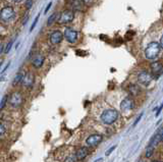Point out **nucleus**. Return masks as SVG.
<instances>
[{
    "label": "nucleus",
    "instance_id": "f257e3e1",
    "mask_svg": "<svg viewBox=\"0 0 163 162\" xmlns=\"http://www.w3.org/2000/svg\"><path fill=\"white\" fill-rule=\"evenodd\" d=\"M159 52H160V45L157 42H150L148 45H147L145 49V56L147 59H155L158 56Z\"/></svg>",
    "mask_w": 163,
    "mask_h": 162
},
{
    "label": "nucleus",
    "instance_id": "f03ea898",
    "mask_svg": "<svg viewBox=\"0 0 163 162\" xmlns=\"http://www.w3.org/2000/svg\"><path fill=\"white\" fill-rule=\"evenodd\" d=\"M118 118V111L115 109H107L101 114V120L105 124H112Z\"/></svg>",
    "mask_w": 163,
    "mask_h": 162
},
{
    "label": "nucleus",
    "instance_id": "7ed1b4c3",
    "mask_svg": "<svg viewBox=\"0 0 163 162\" xmlns=\"http://www.w3.org/2000/svg\"><path fill=\"white\" fill-rule=\"evenodd\" d=\"M73 18H75V11L72 9H64L60 13L57 22L60 25H67L73 21Z\"/></svg>",
    "mask_w": 163,
    "mask_h": 162
},
{
    "label": "nucleus",
    "instance_id": "20e7f679",
    "mask_svg": "<svg viewBox=\"0 0 163 162\" xmlns=\"http://www.w3.org/2000/svg\"><path fill=\"white\" fill-rule=\"evenodd\" d=\"M15 17V11L11 6H5L0 10V21L8 23L12 21Z\"/></svg>",
    "mask_w": 163,
    "mask_h": 162
},
{
    "label": "nucleus",
    "instance_id": "39448f33",
    "mask_svg": "<svg viewBox=\"0 0 163 162\" xmlns=\"http://www.w3.org/2000/svg\"><path fill=\"white\" fill-rule=\"evenodd\" d=\"M77 36H79V33H77L76 30L71 29V28H65L63 37L68 43H71V44L76 43L77 40Z\"/></svg>",
    "mask_w": 163,
    "mask_h": 162
},
{
    "label": "nucleus",
    "instance_id": "423d86ee",
    "mask_svg": "<svg viewBox=\"0 0 163 162\" xmlns=\"http://www.w3.org/2000/svg\"><path fill=\"white\" fill-rule=\"evenodd\" d=\"M153 80V76L150 72L146 71H142L138 76V81L139 83L143 86H148V85L151 83V81Z\"/></svg>",
    "mask_w": 163,
    "mask_h": 162
},
{
    "label": "nucleus",
    "instance_id": "0eeeda50",
    "mask_svg": "<svg viewBox=\"0 0 163 162\" xmlns=\"http://www.w3.org/2000/svg\"><path fill=\"white\" fill-rule=\"evenodd\" d=\"M64 39L63 37V33L62 32H60L58 30L56 31H53L52 33L49 36V40H50V42L52 45H58L61 42H62V40Z\"/></svg>",
    "mask_w": 163,
    "mask_h": 162
},
{
    "label": "nucleus",
    "instance_id": "6e6552de",
    "mask_svg": "<svg viewBox=\"0 0 163 162\" xmlns=\"http://www.w3.org/2000/svg\"><path fill=\"white\" fill-rule=\"evenodd\" d=\"M34 82H35V76L33 75V72L28 71L24 75L20 83L23 84V86L24 88H32L33 85H34Z\"/></svg>",
    "mask_w": 163,
    "mask_h": 162
},
{
    "label": "nucleus",
    "instance_id": "1a4fd4ad",
    "mask_svg": "<svg viewBox=\"0 0 163 162\" xmlns=\"http://www.w3.org/2000/svg\"><path fill=\"white\" fill-rule=\"evenodd\" d=\"M23 101H24L23 96L18 92L12 93L10 98H9V103H10L11 106H13V107H19L20 105L23 104Z\"/></svg>",
    "mask_w": 163,
    "mask_h": 162
},
{
    "label": "nucleus",
    "instance_id": "9d476101",
    "mask_svg": "<svg viewBox=\"0 0 163 162\" xmlns=\"http://www.w3.org/2000/svg\"><path fill=\"white\" fill-rule=\"evenodd\" d=\"M134 107V102L132 98H129V97H126V98L122 100V102L120 103V109L124 112L130 111Z\"/></svg>",
    "mask_w": 163,
    "mask_h": 162
},
{
    "label": "nucleus",
    "instance_id": "9b49d317",
    "mask_svg": "<svg viewBox=\"0 0 163 162\" xmlns=\"http://www.w3.org/2000/svg\"><path fill=\"white\" fill-rule=\"evenodd\" d=\"M151 71L154 76L155 79H157L159 76L162 74L163 71V65L160 61H156V62H153L151 63Z\"/></svg>",
    "mask_w": 163,
    "mask_h": 162
},
{
    "label": "nucleus",
    "instance_id": "f8f14e48",
    "mask_svg": "<svg viewBox=\"0 0 163 162\" xmlns=\"http://www.w3.org/2000/svg\"><path fill=\"white\" fill-rule=\"evenodd\" d=\"M102 136L101 135H98V133H95V135H92L90 136L87 141H86V143H87L88 146H90V147H95V146L99 145L101 142H102Z\"/></svg>",
    "mask_w": 163,
    "mask_h": 162
},
{
    "label": "nucleus",
    "instance_id": "ddd939ff",
    "mask_svg": "<svg viewBox=\"0 0 163 162\" xmlns=\"http://www.w3.org/2000/svg\"><path fill=\"white\" fill-rule=\"evenodd\" d=\"M32 65L34 66L35 68H40L41 66L43 65L44 62H45V56L42 54H36L34 57L32 58Z\"/></svg>",
    "mask_w": 163,
    "mask_h": 162
},
{
    "label": "nucleus",
    "instance_id": "4468645a",
    "mask_svg": "<svg viewBox=\"0 0 163 162\" xmlns=\"http://www.w3.org/2000/svg\"><path fill=\"white\" fill-rule=\"evenodd\" d=\"M71 7L73 11H82L85 7L84 0H71Z\"/></svg>",
    "mask_w": 163,
    "mask_h": 162
},
{
    "label": "nucleus",
    "instance_id": "2eb2a0df",
    "mask_svg": "<svg viewBox=\"0 0 163 162\" xmlns=\"http://www.w3.org/2000/svg\"><path fill=\"white\" fill-rule=\"evenodd\" d=\"M87 155H88V149L86 147H83V148L79 149L76 151V158L77 160H83V159H85L86 157H87Z\"/></svg>",
    "mask_w": 163,
    "mask_h": 162
},
{
    "label": "nucleus",
    "instance_id": "dca6fc26",
    "mask_svg": "<svg viewBox=\"0 0 163 162\" xmlns=\"http://www.w3.org/2000/svg\"><path fill=\"white\" fill-rule=\"evenodd\" d=\"M57 17H58V14H57L56 13H52L50 17L48 18V19H47V26H51L52 24H54V22L57 19Z\"/></svg>",
    "mask_w": 163,
    "mask_h": 162
},
{
    "label": "nucleus",
    "instance_id": "f3484780",
    "mask_svg": "<svg viewBox=\"0 0 163 162\" xmlns=\"http://www.w3.org/2000/svg\"><path fill=\"white\" fill-rule=\"evenodd\" d=\"M23 76H24V75L22 74V72H18V74H16L15 76H14V80H13V82H12V85H16V84H18L19 82H22Z\"/></svg>",
    "mask_w": 163,
    "mask_h": 162
},
{
    "label": "nucleus",
    "instance_id": "a211bd4d",
    "mask_svg": "<svg viewBox=\"0 0 163 162\" xmlns=\"http://www.w3.org/2000/svg\"><path fill=\"white\" fill-rule=\"evenodd\" d=\"M7 99H8V97L5 95V96H3V98L1 99V101H0V111H1L2 109L4 108V106H5V105H6Z\"/></svg>",
    "mask_w": 163,
    "mask_h": 162
},
{
    "label": "nucleus",
    "instance_id": "6ab92c4d",
    "mask_svg": "<svg viewBox=\"0 0 163 162\" xmlns=\"http://www.w3.org/2000/svg\"><path fill=\"white\" fill-rule=\"evenodd\" d=\"M12 45H13V41H9V42H8V44H7V45H6L5 47H4V53H5V54H7L8 52L10 51V49H11Z\"/></svg>",
    "mask_w": 163,
    "mask_h": 162
},
{
    "label": "nucleus",
    "instance_id": "aec40b11",
    "mask_svg": "<svg viewBox=\"0 0 163 162\" xmlns=\"http://www.w3.org/2000/svg\"><path fill=\"white\" fill-rule=\"evenodd\" d=\"M39 18H40V13L37 15V17L35 18V19H34V22H33V24H32V26H31V29H30V32H33V30L35 29V27H36V25H37V23H38V21H39Z\"/></svg>",
    "mask_w": 163,
    "mask_h": 162
},
{
    "label": "nucleus",
    "instance_id": "412c9836",
    "mask_svg": "<svg viewBox=\"0 0 163 162\" xmlns=\"http://www.w3.org/2000/svg\"><path fill=\"white\" fill-rule=\"evenodd\" d=\"M33 6V0H26V2H24V7H26L27 9H31Z\"/></svg>",
    "mask_w": 163,
    "mask_h": 162
},
{
    "label": "nucleus",
    "instance_id": "4be33fe9",
    "mask_svg": "<svg viewBox=\"0 0 163 162\" xmlns=\"http://www.w3.org/2000/svg\"><path fill=\"white\" fill-rule=\"evenodd\" d=\"M115 148H116V146H112L111 148H110V149H108L107 151H106L105 155H106V156H109L110 154H111V153H112V152L114 151V150H115Z\"/></svg>",
    "mask_w": 163,
    "mask_h": 162
},
{
    "label": "nucleus",
    "instance_id": "5701e85b",
    "mask_svg": "<svg viewBox=\"0 0 163 162\" xmlns=\"http://www.w3.org/2000/svg\"><path fill=\"white\" fill-rule=\"evenodd\" d=\"M4 133H5V128H4V125L0 123V136L3 135Z\"/></svg>",
    "mask_w": 163,
    "mask_h": 162
},
{
    "label": "nucleus",
    "instance_id": "b1692460",
    "mask_svg": "<svg viewBox=\"0 0 163 162\" xmlns=\"http://www.w3.org/2000/svg\"><path fill=\"white\" fill-rule=\"evenodd\" d=\"M51 6H52V2H50V3H49V4L47 5V7H46V8H45V10H44V13H45V14H47V13H48V11H49V9L51 8Z\"/></svg>",
    "mask_w": 163,
    "mask_h": 162
},
{
    "label": "nucleus",
    "instance_id": "393cba45",
    "mask_svg": "<svg viewBox=\"0 0 163 162\" xmlns=\"http://www.w3.org/2000/svg\"><path fill=\"white\" fill-rule=\"evenodd\" d=\"M142 116H143V113H141V114H140V116H139V117H138V118L136 119V121H134V125H137V124H138V123H139V121H140V120H141V118H142Z\"/></svg>",
    "mask_w": 163,
    "mask_h": 162
},
{
    "label": "nucleus",
    "instance_id": "a878e982",
    "mask_svg": "<svg viewBox=\"0 0 163 162\" xmlns=\"http://www.w3.org/2000/svg\"><path fill=\"white\" fill-rule=\"evenodd\" d=\"M162 108H163V103L161 104V106L159 107V109H158V111L156 112V116H158L159 114H160V112H161V110H162Z\"/></svg>",
    "mask_w": 163,
    "mask_h": 162
},
{
    "label": "nucleus",
    "instance_id": "bb28decb",
    "mask_svg": "<svg viewBox=\"0 0 163 162\" xmlns=\"http://www.w3.org/2000/svg\"><path fill=\"white\" fill-rule=\"evenodd\" d=\"M9 65H10V62H8V63H7V65H6L5 67H4V70L1 71V74H4V72H5V71H7V68H8V66H9Z\"/></svg>",
    "mask_w": 163,
    "mask_h": 162
},
{
    "label": "nucleus",
    "instance_id": "cd10ccee",
    "mask_svg": "<svg viewBox=\"0 0 163 162\" xmlns=\"http://www.w3.org/2000/svg\"><path fill=\"white\" fill-rule=\"evenodd\" d=\"M2 52H4V45L0 44V54H2Z\"/></svg>",
    "mask_w": 163,
    "mask_h": 162
},
{
    "label": "nucleus",
    "instance_id": "c85d7f7f",
    "mask_svg": "<svg viewBox=\"0 0 163 162\" xmlns=\"http://www.w3.org/2000/svg\"><path fill=\"white\" fill-rule=\"evenodd\" d=\"M159 45H160V48H163V35L160 38V42H159Z\"/></svg>",
    "mask_w": 163,
    "mask_h": 162
},
{
    "label": "nucleus",
    "instance_id": "c756f323",
    "mask_svg": "<svg viewBox=\"0 0 163 162\" xmlns=\"http://www.w3.org/2000/svg\"><path fill=\"white\" fill-rule=\"evenodd\" d=\"M12 2H15V3H18V2H20V1H23V0H11Z\"/></svg>",
    "mask_w": 163,
    "mask_h": 162
},
{
    "label": "nucleus",
    "instance_id": "7c9ffc66",
    "mask_svg": "<svg viewBox=\"0 0 163 162\" xmlns=\"http://www.w3.org/2000/svg\"><path fill=\"white\" fill-rule=\"evenodd\" d=\"M91 1H92V0H84L85 3H89V2H91Z\"/></svg>",
    "mask_w": 163,
    "mask_h": 162
},
{
    "label": "nucleus",
    "instance_id": "2f4dec72",
    "mask_svg": "<svg viewBox=\"0 0 163 162\" xmlns=\"http://www.w3.org/2000/svg\"><path fill=\"white\" fill-rule=\"evenodd\" d=\"M160 141H163V131H162V133H161V138H160Z\"/></svg>",
    "mask_w": 163,
    "mask_h": 162
},
{
    "label": "nucleus",
    "instance_id": "473e14b6",
    "mask_svg": "<svg viewBox=\"0 0 163 162\" xmlns=\"http://www.w3.org/2000/svg\"><path fill=\"white\" fill-rule=\"evenodd\" d=\"M2 65V61H0V66H1Z\"/></svg>",
    "mask_w": 163,
    "mask_h": 162
},
{
    "label": "nucleus",
    "instance_id": "72a5a7b5",
    "mask_svg": "<svg viewBox=\"0 0 163 162\" xmlns=\"http://www.w3.org/2000/svg\"><path fill=\"white\" fill-rule=\"evenodd\" d=\"M153 162H161V161H153Z\"/></svg>",
    "mask_w": 163,
    "mask_h": 162
}]
</instances>
